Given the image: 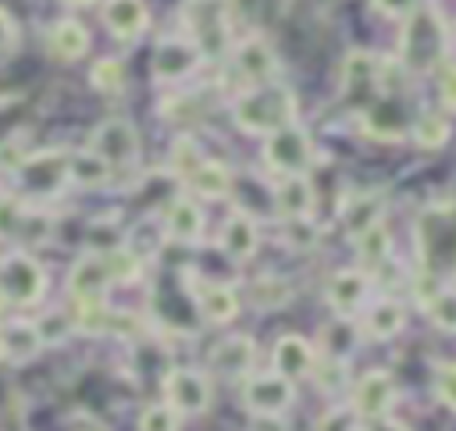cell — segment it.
I'll return each mask as SVG.
<instances>
[{"label":"cell","instance_id":"6da1fadb","mask_svg":"<svg viewBox=\"0 0 456 431\" xmlns=\"http://www.w3.org/2000/svg\"><path fill=\"white\" fill-rule=\"evenodd\" d=\"M417 239H420L424 271H431L435 278H449L456 271V207L449 203L428 207L420 214Z\"/></svg>","mask_w":456,"mask_h":431},{"label":"cell","instance_id":"7a4b0ae2","mask_svg":"<svg viewBox=\"0 0 456 431\" xmlns=\"http://www.w3.org/2000/svg\"><path fill=\"white\" fill-rule=\"evenodd\" d=\"M232 118L242 132L249 135H271L274 128L292 121V96L289 89L267 82V85H253L249 93H242L232 107Z\"/></svg>","mask_w":456,"mask_h":431},{"label":"cell","instance_id":"3957f363","mask_svg":"<svg viewBox=\"0 0 456 431\" xmlns=\"http://www.w3.org/2000/svg\"><path fill=\"white\" fill-rule=\"evenodd\" d=\"M442 53H445V25H442L438 11L417 7L413 14H406L403 39H399L403 68L406 71H428L442 61Z\"/></svg>","mask_w":456,"mask_h":431},{"label":"cell","instance_id":"277c9868","mask_svg":"<svg viewBox=\"0 0 456 431\" xmlns=\"http://www.w3.org/2000/svg\"><path fill=\"white\" fill-rule=\"evenodd\" d=\"M185 28H189V43L207 53L217 57L228 50V7L224 0H189L182 7Z\"/></svg>","mask_w":456,"mask_h":431},{"label":"cell","instance_id":"5b68a950","mask_svg":"<svg viewBox=\"0 0 456 431\" xmlns=\"http://www.w3.org/2000/svg\"><path fill=\"white\" fill-rule=\"evenodd\" d=\"M68 185V153L39 150L18 164V189L28 199H53Z\"/></svg>","mask_w":456,"mask_h":431},{"label":"cell","instance_id":"8992f818","mask_svg":"<svg viewBox=\"0 0 456 431\" xmlns=\"http://www.w3.org/2000/svg\"><path fill=\"white\" fill-rule=\"evenodd\" d=\"M264 160L271 171H278L281 178H296V175H306L310 160H314V146H310V135L306 128L299 125H281L267 135L264 142Z\"/></svg>","mask_w":456,"mask_h":431},{"label":"cell","instance_id":"52a82bcc","mask_svg":"<svg viewBox=\"0 0 456 431\" xmlns=\"http://www.w3.org/2000/svg\"><path fill=\"white\" fill-rule=\"evenodd\" d=\"M0 292L7 296V303L14 306H32L43 299L46 292V271L39 260H32L28 253H11L0 264Z\"/></svg>","mask_w":456,"mask_h":431},{"label":"cell","instance_id":"ba28073f","mask_svg":"<svg viewBox=\"0 0 456 431\" xmlns=\"http://www.w3.org/2000/svg\"><path fill=\"white\" fill-rule=\"evenodd\" d=\"M89 150L114 171V167H132L139 160V135L135 125L125 118H107L93 128V142Z\"/></svg>","mask_w":456,"mask_h":431},{"label":"cell","instance_id":"9c48e42d","mask_svg":"<svg viewBox=\"0 0 456 431\" xmlns=\"http://www.w3.org/2000/svg\"><path fill=\"white\" fill-rule=\"evenodd\" d=\"M296 392H292V381L281 378V374H249L246 378V388H242V403L253 417H278L292 406Z\"/></svg>","mask_w":456,"mask_h":431},{"label":"cell","instance_id":"30bf717a","mask_svg":"<svg viewBox=\"0 0 456 431\" xmlns=\"http://www.w3.org/2000/svg\"><path fill=\"white\" fill-rule=\"evenodd\" d=\"M164 399L175 413H207L210 406V381L192 367H171L164 374Z\"/></svg>","mask_w":456,"mask_h":431},{"label":"cell","instance_id":"8fae6325","mask_svg":"<svg viewBox=\"0 0 456 431\" xmlns=\"http://www.w3.org/2000/svg\"><path fill=\"white\" fill-rule=\"evenodd\" d=\"M392 403H395V381L388 370H367L353 388V413L363 420L388 417Z\"/></svg>","mask_w":456,"mask_h":431},{"label":"cell","instance_id":"7c38bea8","mask_svg":"<svg viewBox=\"0 0 456 431\" xmlns=\"http://www.w3.org/2000/svg\"><path fill=\"white\" fill-rule=\"evenodd\" d=\"M110 289V271L103 264L100 253H86L75 260L71 274H68V292L78 299V306H93V303H103Z\"/></svg>","mask_w":456,"mask_h":431},{"label":"cell","instance_id":"4fadbf2b","mask_svg":"<svg viewBox=\"0 0 456 431\" xmlns=\"http://www.w3.org/2000/svg\"><path fill=\"white\" fill-rule=\"evenodd\" d=\"M203 53L189 39H160L153 50V78L160 82H178L200 68Z\"/></svg>","mask_w":456,"mask_h":431},{"label":"cell","instance_id":"5bb4252c","mask_svg":"<svg viewBox=\"0 0 456 431\" xmlns=\"http://www.w3.org/2000/svg\"><path fill=\"white\" fill-rule=\"evenodd\" d=\"M367 296H370V278L356 267H346V271H335L331 281H328V303L338 317H353L367 306Z\"/></svg>","mask_w":456,"mask_h":431},{"label":"cell","instance_id":"9a60e30c","mask_svg":"<svg viewBox=\"0 0 456 431\" xmlns=\"http://www.w3.org/2000/svg\"><path fill=\"white\" fill-rule=\"evenodd\" d=\"M271 363H274V374L296 381V378H306L314 370L317 353L303 335H281L274 342V349H271Z\"/></svg>","mask_w":456,"mask_h":431},{"label":"cell","instance_id":"2e32d148","mask_svg":"<svg viewBox=\"0 0 456 431\" xmlns=\"http://www.w3.org/2000/svg\"><path fill=\"white\" fill-rule=\"evenodd\" d=\"M210 363L224 378H246L253 370V363H256V346H253L249 335H228V338H221L214 346Z\"/></svg>","mask_w":456,"mask_h":431},{"label":"cell","instance_id":"e0dca14e","mask_svg":"<svg viewBox=\"0 0 456 431\" xmlns=\"http://www.w3.org/2000/svg\"><path fill=\"white\" fill-rule=\"evenodd\" d=\"M235 64H239V71H242L253 85L274 82V71H278V61H274L271 46H267L260 36H246V39L235 46Z\"/></svg>","mask_w":456,"mask_h":431},{"label":"cell","instance_id":"ac0fdd59","mask_svg":"<svg viewBox=\"0 0 456 431\" xmlns=\"http://www.w3.org/2000/svg\"><path fill=\"white\" fill-rule=\"evenodd\" d=\"M103 21L118 39L132 43V39H139L146 32L150 14H146L142 0H103Z\"/></svg>","mask_w":456,"mask_h":431},{"label":"cell","instance_id":"d6986e66","mask_svg":"<svg viewBox=\"0 0 456 431\" xmlns=\"http://www.w3.org/2000/svg\"><path fill=\"white\" fill-rule=\"evenodd\" d=\"M43 349V338L36 331V321H7L0 328V356H7L11 363H28L36 360Z\"/></svg>","mask_w":456,"mask_h":431},{"label":"cell","instance_id":"ffe728a7","mask_svg":"<svg viewBox=\"0 0 456 431\" xmlns=\"http://www.w3.org/2000/svg\"><path fill=\"white\" fill-rule=\"evenodd\" d=\"M256 242H260V235H256L253 217L242 214V210L228 214V221L221 224V249H224L235 264H242V260H249V256L256 253Z\"/></svg>","mask_w":456,"mask_h":431},{"label":"cell","instance_id":"44dd1931","mask_svg":"<svg viewBox=\"0 0 456 431\" xmlns=\"http://www.w3.org/2000/svg\"><path fill=\"white\" fill-rule=\"evenodd\" d=\"M196 310H200L203 321H210V324H228V321L239 313V296H235V289H228V285L203 281V285H196Z\"/></svg>","mask_w":456,"mask_h":431},{"label":"cell","instance_id":"7402d4cb","mask_svg":"<svg viewBox=\"0 0 456 431\" xmlns=\"http://www.w3.org/2000/svg\"><path fill=\"white\" fill-rule=\"evenodd\" d=\"M274 210L285 217V221H306L310 210H314V189L303 175L296 178H281L278 192H274Z\"/></svg>","mask_w":456,"mask_h":431},{"label":"cell","instance_id":"603a6c76","mask_svg":"<svg viewBox=\"0 0 456 431\" xmlns=\"http://www.w3.org/2000/svg\"><path fill=\"white\" fill-rule=\"evenodd\" d=\"M292 0H224L228 14L242 25H249L253 32L260 28H271L274 21H281V14L289 11Z\"/></svg>","mask_w":456,"mask_h":431},{"label":"cell","instance_id":"cb8c5ba5","mask_svg":"<svg viewBox=\"0 0 456 431\" xmlns=\"http://www.w3.org/2000/svg\"><path fill=\"white\" fill-rule=\"evenodd\" d=\"M378 85V64L370 53L363 50H353L342 64V93L349 100H360V96H370V89Z\"/></svg>","mask_w":456,"mask_h":431},{"label":"cell","instance_id":"d4e9b609","mask_svg":"<svg viewBox=\"0 0 456 431\" xmlns=\"http://www.w3.org/2000/svg\"><path fill=\"white\" fill-rule=\"evenodd\" d=\"M46 43H50V53H53L57 61H78V57L89 50V32H86L82 21L64 18V21H57V25L50 28Z\"/></svg>","mask_w":456,"mask_h":431},{"label":"cell","instance_id":"484cf974","mask_svg":"<svg viewBox=\"0 0 456 431\" xmlns=\"http://www.w3.org/2000/svg\"><path fill=\"white\" fill-rule=\"evenodd\" d=\"M164 228L175 242H196L203 235V210L192 203V199H175L167 207V217H164Z\"/></svg>","mask_w":456,"mask_h":431},{"label":"cell","instance_id":"4316f807","mask_svg":"<svg viewBox=\"0 0 456 431\" xmlns=\"http://www.w3.org/2000/svg\"><path fill=\"white\" fill-rule=\"evenodd\" d=\"M185 185H189L192 192L207 196V199H221V196H228V189H232V171H228L221 160H203L192 175H185Z\"/></svg>","mask_w":456,"mask_h":431},{"label":"cell","instance_id":"83f0119b","mask_svg":"<svg viewBox=\"0 0 456 431\" xmlns=\"http://www.w3.org/2000/svg\"><path fill=\"white\" fill-rule=\"evenodd\" d=\"M110 178V167L93 153V150H82V153H68V182L71 185H82V189H96Z\"/></svg>","mask_w":456,"mask_h":431},{"label":"cell","instance_id":"f1b7e54d","mask_svg":"<svg viewBox=\"0 0 456 431\" xmlns=\"http://www.w3.org/2000/svg\"><path fill=\"white\" fill-rule=\"evenodd\" d=\"M403 321H406L403 303H395V299H381V303H374V306L367 310V317H363V331H367L370 338H392V335H399Z\"/></svg>","mask_w":456,"mask_h":431},{"label":"cell","instance_id":"f546056e","mask_svg":"<svg viewBox=\"0 0 456 431\" xmlns=\"http://www.w3.org/2000/svg\"><path fill=\"white\" fill-rule=\"evenodd\" d=\"M342 221H346V232L356 239L360 232H367L370 224L381 221V196H370V192L353 196V199L346 203V210H342Z\"/></svg>","mask_w":456,"mask_h":431},{"label":"cell","instance_id":"4dcf8cb0","mask_svg":"<svg viewBox=\"0 0 456 431\" xmlns=\"http://www.w3.org/2000/svg\"><path fill=\"white\" fill-rule=\"evenodd\" d=\"M356 256H360V264L363 267H381L385 260H388V253H392V239H388V232H385V224L378 221V224H370L367 232H360L356 239Z\"/></svg>","mask_w":456,"mask_h":431},{"label":"cell","instance_id":"1f68e13d","mask_svg":"<svg viewBox=\"0 0 456 431\" xmlns=\"http://www.w3.org/2000/svg\"><path fill=\"white\" fill-rule=\"evenodd\" d=\"M356 342H360V335H356V328L346 317H338V321L321 328V353L328 360H346L356 349Z\"/></svg>","mask_w":456,"mask_h":431},{"label":"cell","instance_id":"d6a6232c","mask_svg":"<svg viewBox=\"0 0 456 431\" xmlns=\"http://www.w3.org/2000/svg\"><path fill=\"white\" fill-rule=\"evenodd\" d=\"M367 132L378 135V139H403L406 132V121H403V110L395 103H378L367 110Z\"/></svg>","mask_w":456,"mask_h":431},{"label":"cell","instance_id":"836d02e7","mask_svg":"<svg viewBox=\"0 0 456 431\" xmlns=\"http://www.w3.org/2000/svg\"><path fill=\"white\" fill-rule=\"evenodd\" d=\"M424 310L431 317L435 328L442 331H456V289H438L424 299Z\"/></svg>","mask_w":456,"mask_h":431},{"label":"cell","instance_id":"e575fe53","mask_svg":"<svg viewBox=\"0 0 456 431\" xmlns=\"http://www.w3.org/2000/svg\"><path fill=\"white\" fill-rule=\"evenodd\" d=\"M89 78H93V85L100 93H121L125 89V64L118 57H103V61L93 64Z\"/></svg>","mask_w":456,"mask_h":431},{"label":"cell","instance_id":"d590c367","mask_svg":"<svg viewBox=\"0 0 456 431\" xmlns=\"http://www.w3.org/2000/svg\"><path fill=\"white\" fill-rule=\"evenodd\" d=\"M203 160H207V157H203V150H200V142H196L192 135H178V139H175V146H171V167H175L182 178L192 175Z\"/></svg>","mask_w":456,"mask_h":431},{"label":"cell","instance_id":"8d00e7d4","mask_svg":"<svg viewBox=\"0 0 456 431\" xmlns=\"http://www.w3.org/2000/svg\"><path fill=\"white\" fill-rule=\"evenodd\" d=\"M413 139H417V146H424V150H438V146L449 139V125H445L438 114H424V118H417V125H413Z\"/></svg>","mask_w":456,"mask_h":431},{"label":"cell","instance_id":"74e56055","mask_svg":"<svg viewBox=\"0 0 456 431\" xmlns=\"http://www.w3.org/2000/svg\"><path fill=\"white\" fill-rule=\"evenodd\" d=\"M139 431H178V413L167 403H153L139 413Z\"/></svg>","mask_w":456,"mask_h":431},{"label":"cell","instance_id":"f35d334b","mask_svg":"<svg viewBox=\"0 0 456 431\" xmlns=\"http://www.w3.org/2000/svg\"><path fill=\"white\" fill-rule=\"evenodd\" d=\"M36 331H39L43 346H46V342H61L64 335H71V317L61 313V310H50V313H43V317L36 321Z\"/></svg>","mask_w":456,"mask_h":431},{"label":"cell","instance_id":"ab89813d","mask_svg":"<svg viewBox=\"0 0 456 431\" xmlns=\"http://www.w3.org/2000/svg\"><path fill=\"white\" fill-rule=\"evenodd\" d=\"M310 374L317 378L321 392H338V388L346 385V360H328V356H324V363H314Z\"/></svg>","mask_w":456,"mask_h":431},{"label":"cell","instance_id":"60d3db41","mask_svg":"<svg viewBox=\"0 0 456 431\" xmlns=\"http://www.w3.org/2000/svg\"><path fill=\"white\" fill-rule=\"evenodd\" d=\"M103 264H107V271H110V281H132L135 271H139V264H135V256H132L128 249H110V253L103 256Z\"/></svg>","mask_w":456,"mask_h":431},{"label":"cell","instance_id":"b9f144b4","mask_svg":"<svg viewBox=\"0 0 456 431\" xmlns=\"http://www.w3.org/2000/svg\"><path fill=\"white\" fill-rule=\"evenodd\" d=\"M285 299H289V285L278 281V278H260V281L253 285V303H256V306H278V303H285Z\"/></svg>","mask_w":456,"mask_h":431},{"label":"cell","instance_id":"7bdbcfd3","mask_svg":"<svg viewBox=\"0 0 456 431\" xmlns=\"http://www.w3.org/2000/svg\"><path fill=\"white\" fill-rule=\"evenodd\" d=\"M25 221V210L14 203V196H0V239H18Z\"/></svg>","mask_w":456,"mask_h":431},{"label":"cell","instance_id":"ee69618b","mask_svg":"<svg viewBox=\"0 0 456 431\" xmlns=\"http://www.w3.org/2000/svg\"><path fill=\"white\" fill-rule=\"evenodd\" d=\"M317 431H360V417L353 406H335L317 420Z\"/></svg>","mask_w":456,"mask_h":431},{"label":"cell","instance_id":"f6af8a7d","mask_svg":"<svg viewBox=\"0 0 456 431\" xmlns=\"http://www.w3.org/2000/svg\"><path fill=\"white\" fill-rule=\"evenodd\" d=\"M435 395L456 413V363H442L435 374Z\"/></svg>","mask_w":456,"mask_h":431},{"label":"cell","instance_id":"bcb514c9","mask_svg":"<svg viewBox=\"0 0 456 431\" xmlns=\"http://www.w3.org/2000/svg\"><path fill=\"white\" fill-rule=\"evenodd\" d=\"M14 46H18V25H14V18L0 7V61H4V57H11V53H14Z\"/></svg>","mask_w":456,"mask_h":431},{"label":"cell","instance_id":"7dc6e473","mask_svg":"<svg viewBox=\"0 0 456 431\" xmlns=\"http://www.w3.org/2000/svg\"><path fill=\"white\" fill-rule=\"evenodd\" d=\"M385 18H406V14H413L417 7H420V0H370Z\"/></svg>","mask_w":456,"mask_h":431},{"label":"cell","instance_id":"c3c4849f","mask_svg":"<svg viewBox=\"0 0 456 431\" xmlns=\"http://www.w3.org/2000/svg\"><path fill=\"white\" fill-rule=\"evenodd\" d=\"M438 96L445 103V110H456V64H449L438 78Z\"/></svg>","mask_w":456,"mask_h":431},{"label":"cell","instance_id":"681fc988","mask_svg":"<svg viewBox=\"0 0 456 431\" xmlns=\"http://www.w3.org/2000/svg\"><path fill=\"white\" fill-rule=\"evenodd\" d=\"M363 431H410L406 424H399V420H388V417H378V420H367V427Z\"/></svg>","mask_w":456,"mask_h":431},{"label":"cell","instance_id":"f907efd6","mask_svg":"<svg viewBox=\"0 0 456 431\" xmlns=\"http://www.w3.org/2000/svg\"><path fill=\"white\" fill-rule=\"evenodd\" d=\"M7 306H11V303H7V296H4V292H0V313H4V310H7Z\"/></svg>","mask_w":456,"mask_h":431},{"label":"cell","instance_id":"816d5d0a","mask_svg":"<svg viewBox=\"0 0 456 431\" xmlns=\"http://www.w3.org/2000/svg\"><path fill=\"white\" fill-rule=\"evenodd\" d=\"M68 4H93V0H68Z\"/></svg>","mask_w":456,"mask_h":431},{"label":"cell","instance_id":"f5cc1de1","mask_svg":"<svg viewBox=\"0 0 456 431\" xmlns=\"http://www.w3.org/2000/svg\"><path fill=\"white\" fill-rule=\"evenodd\" d=\"M0 264H4V256H0Z\"/></svg>","mask_w":456,"mask_h":431},{"label":"cell","instance_id":"db71d44e","mask_svg":"<svg viewBox=\"0 0 456 431\" xmlns=\"http://www.w3.org/2000/svg\"><path fill=\"white\" fill-rule=\"evenodd\" d=\"M452 39H456V32H452Z\"/></svg>","mask_w":456,"mask_h":431}]
</instances>
